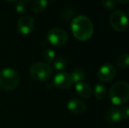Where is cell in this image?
Masks as SVG:
<instances>
[{
  "mask_svg": "<svg viewBox=\"0 0 129 128\" xmlns=\"http://www.w3.org/2000/svg\"><path fill=\"white\" fill-rule=\"evenodd\" d=\"M71 31L77 40L86 41L90 39L93 34V24L88 17L78 15L72 19Z\"/></svg>",
  "mask_w": 129,
  "mask_h": 128,
  "instance_id": "cell-1",
  "label": "cell"
},
{
  "mask_svg": "<svg viewBox=\"0 0 129 128\" xmlns=\"http://www.w3.org/2000/svg\"><path fill=\"white\" fill-rule=\"evenodd\" d=\"M108 96L114 105H123L129 100V84L126 82H115L111 86Z\"/></svg>",
  "mask_w": 129,
  "mask_h": 128,
  "instance_id": "cell-2",
  "label": "cell"
},
{
  "mask_svg": "<svg viewBox=\"0 0 129 128\" xmlns=\"http://www.w3.org/2000/svg\"><path fill=\"white\" fill-rule=\"evenodd\" d=\"M20 82L19 74L12 68L0 70V88L5 91H14Z\"/></svg>",
  "mask_w": 129,
  "mask_h": 128,
  "instance_id": "cell-3",
  "label": "cell"
},
{
  "mask_svg": "<svg viewBox=\"0 0 129 128\" xmlns=\"http://www.w3.org/2000/svg\"><path fill=\"white\" fill-rule=\"evenodd\" d=\"M29 73L33 79L38 82H46L51 78L53 69L50 65L45 62H36L31 66Z\"/></svg>",
  "mask_w": 129,
  "mask_h": 128,
  "instance_id": "cell-4",
  "label": "cell"
},
{
  "mask_svg": "<svg viewBox=\"0 0 129 128\" xmlns=\"http://www.w3.org/2000/svg\"><path fill=\"white\" fill-rule=\"evenodd\" d=\"M109 22L112 29L119 32L126 31L129 26V19L126 13L120 10L114 11L111 13Z\"/></svg>",
  "mask_w": 129,
  "mask_h": 128,
  "instance_id": "cell-5",
  "label": "cell"
},
{
  "mask_svg": "<svg viewBox=\"0 0 129 128\" xmlns=\"http://www.w3.org/2000/svg\"><path fill=\"white\" fill-rule=\"evenodd\" d=\"M48 40L54 47H61L68 42L69 35L66 31L61 28H52L47 34Z\"/></svg>",
  "mask_w": 129,
  "mask_h": 128,
  "instance_id": "cell-6",
  "label": "cell"
},
{
  "mask_svg": "<svg viewBox=\"0 0 129 128\" xmlns=\"http://www.w3.org/2000/svg\"><path fill=\"white\" fill-rule=\"evenodd\" d=\"M116 68L111 63L103 64L98 71V78L102 82H109L115 78Z\"/></svg>",
  "mask_w": 129,
  "mask_h": 128,
  "instance_id": "cell-7",
  "label": "cell"
},
{
  "mask_svg": "<svg viewBox=\"0 0 129 128\" xmlns=\"http://www.w3.org/2000/svg\"><path fill=\"white\" fill-rule=\"evenodd\" d=\"M34 26H35V23L33 17L29 15H24L18 21L17 29L19 33L23 35H28L34 31Z\"/></svg>",
  "mask_w": 129,
  "mask_h": 128,
  "instance_id": "cell-8",
  "label": "cell"
},
{
  "mask_svg": "<svg viewBox=\"0 0 129 128\" xmlns=\"http://www.w3.org/2000/svg\"><path fill=\"white\" fill-rule=\"evenodd\" d=\"M54 85L61 90L68 89L74 83L72 76L70 73L60 72L54 77Z\"/></svg>",
  "mask_w": 129,
  "mask_h": 128,
  "instance_id": "cell-9",
  "label": "cell"
},
{
  "mask_svg": "<svg viewBox=\"0 0 129 128\" xmlns=\"http://www.w3.org/2000/svg\"><path fill=\"white\" fill-rule=\"evenodd\" d=\"M67 108L73 114H81L86 110V104L78 98H71L67 103Z\"/></svg>",
  "mask_w": 129,
  "mask_h": 128,
  "instance_id": "cell-10",
  "label": "cell"
},
{
  "mask_svg": "<svg viewBox=\"0 0 129 128\" xmlns=\"http://www.w3.org/2000/svg\"><path fill=\"white\" fill-rule=\"evenodd\" d=\"M76 92L78 95V97L82 98L87 99L91 97L92 95V90L90 86L85 82H79L76 84Z\"/></svg>",
  "mask_w": 129,
  "mask_h": 128,
  "instance_id": "cell-11",
  "label": "cell"
},
{
  "mask_svg": "<svg viewBox=\"0 0 129 128\" xmlns=\"http://www.w3.org/2000/svg\"><path fill=\"white\" fill-rule=\"evenodd\" d=\"M105 120L108 123H118L121 121V116L119 109L118 107H110L105 111Z\"/></svg>",
  "mask_w": 129,
  "mask_h": 128,
  "instance_id": "cell-12",
  "label": "cell"
},
{
  "mask_svg": "<svg viewBox=\"0 0 129 128\" xmlns=\"http://www.w3.org/2000/svg\"><path fill=\"white\" fill-rule=\"evenodd\" d=\"M47 6H48L47 0H34L31 5V9L35 13H41L47 8Z\"/></svg>",
  "mask_w": 129,
  "mask_h": 128,
  "instance_id": "cell-13",
  "label": "cell"
},
{
  "mask_svg": "<svg viewBox=\"0 0 129 128\" xmlns=\"http://www.w3.org/2000/svg\"><path fill=\"white\" fill-rule=\"evenodd\" d=\"M93 93H94V96H95L97 99L103 100V99H105L106 97L107 90L105 88V86L103 85L102 83H97L94 86Z\"/></svg>",
  "mask_w": 129,
  "mask_h": 128,
  "instance_id": "cell-14",
  "label": "cell"
},
{
  "mask_svg": "<svg viewBox=\"0 0 129 128\" xmlns=\"http://www.w3.org/2000/svg\"><path fill=\"white\" fill-rule=\"evenodd\" d=\"M70 75H71L72 79H73V82H76V83H77L79 82H83V80L85 79V76H86L85 71L82 68H76L71 72Z\"/></svg>",
  "mask_w": 129,
  "mask_h": 128,
  "instance_id": "cell-15",
  "label": "cell"
},
{
  "mask_svg": "<svg viewBox=\"0 0 129 128\" xmlns=\"http://www.w3.org/2000/svg\"><path fill=\"white\" fill-rule=\"evenodd\" d=\"M53 64H54V68L55 70L57 71H61V70L65 69L67 67V60L61 55H59V56H56L54 58V62H53Z\"/></svg>",
  "mask_w": 129,
  "mask_h": 128,
  "instance_id": "cell-16",
  "label": "cell"
},
{
  "mask_svg": "<svg viewBox=\"0 0 129 128\" xmlns=\"http://www.w3.org/2000/svg\"><path fill=\"white\" fill-rule=\"evenodd\" d=\"M118 66L121 68H126L129 67V54L123 53L120 54L116 59Z\"/></svg>",
  "mask_w": 129,
  "mask_h": 128,
  "instance_id": "cell-17",
  "label": "cell"
},
{
  "mask_svg": "<svg viewBox=\"0 0 129 128\" xmlns=\"http://www.w3.org/2000/svg\"><path fill=\"white\" fill-rule=\"evenodd\" d=\"M42 57L47 62H53L54 58L56 57L55 52L52 48H46L42 52Z\"/></svg>",
  "mask_w": 129,
  "mask_h": 128,
  "instance_id": "cell-18",
  "label": "cell"
},
{
  "mask_svg": "<svg viewBox=\"0 0 129 128\" xmlns=\"http://www.w3.org/2000/svg\"><path fill=\"white\" fill-rule=\"evenodd\" d=\"M16 11L19 14H25L26 13L27 10H28V5H27L26 2H24L22 0H19L16 5Z\"/></svg>",
  "mask_w": 129,
  "mask_h": 128,
  "instance_id": "cell-19",
  "label": "cell"
},
{
  "mask_svg": "<svg viewBox=\"0 0 129 128\" xmlns=\"http://www.w3.org/2000/svg\"><path fill=\"white\" fill-rule=\"evenodd\" d=\"M120 112L121 119L127 120L129 118V105H123L119 108Z\"/></svg>",
  "mask_w": 129,
  "mask_h": 128,
  "instance_id": "cell-20",
  "label": "cell"
},
{
  "mask_svg": "<svg viewBox=\"0 0 129 128\" xmlns=\"http://www.w3.org/2000/svg\"><path fill=\"white\" fill-rule=\"evenodd\" d=\"M102 5L106 10H114L116 7V1L115 0H102Z\"/></svg>",
  "mask_w": 129,
  "mask_h": 128,
  "instance_id": "cell-21",
  "label": "cell"
},
{
  "mask_svg": "<svg viewBox=\"0 0 129 128\" xmlns=\"http://www.w3.org/2000/svg\"><path fill=\"white\" fill-rule=\"evenodd\" d=\"M115 1L121 4V5H126V4L129 3V0H115Z\"/></svg>",
  "mask_w": 129,
  "mask_h": 128,
  "instance_id": "cell-22",
  "label": "cell"
},
{
  "mask_svg": "<svg viewBox=\"0 0 129 128\" xmlns=\"http://www.w3.org/2000/svg\"><path fill=\"white\" fill-rule=\"evenodd\" d=\"M5 1H7V2H14V1H17V0H5Z\"/></svg>",
  "mask_w": 129,
  "mask_h": 128,
  "instance_id": "cell-23",
  "label": "cell"
},
{
  "mask_svg": "<svg viewBox=\"0 0 129 128\" xmlns=\"http://www.w3.org/2000/svg\"><path fill=\"white\" fill-rule=\"evenodd\" d=\"M22 1H24V2H26V3H27V2L31 1V0H22Z\"/></svg>",
  "mask_w": 129,
  "mask_h": 128,
  "instance_id": "cell-24",
  "label": "cell"
},
{
  "mask_svg": "<svg viewBox=\"0 0 129 128\" xmlns=\"http://www.w3.org/2000/svg\"><path fill=\"white\" fill-rule=\"evenodd\" d=\"M127 14H128V16H129V6H128V8H127Z\"/></svg>",
  "mask_w": 129,
  "mask_h": 128,
  "instance_id": "cell-25",
  "label": "cell"
}]
</instances>
